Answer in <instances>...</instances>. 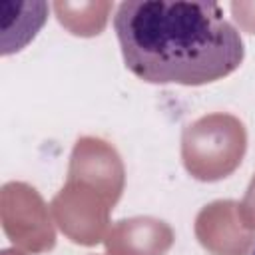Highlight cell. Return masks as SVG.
<instances>
[{
	"label": "cell",
	"instance_id": "obj_1",
	"mask_svg": "<svg viewBox=\"0 0 255 255\" xmlns=\"http://www.w3.org/2000/svg\"><path fill=\"white\" fill-rule=\"evenodd\" d=\"M114 30L126 68L147 84H211L245 58L239 30L215 2H122Z\"/></svg>",
	"mask_w": 255,
	"mask_h": 255
},
{
	"label": "cell",
	"instance_id": "obj_2",
	"mask_svg": "<svg viewBox=\"0 0 255 255\" xmlns=\"http://www.w3.org/2000/svg\"><path fill=\"white\" fill-rule=\"evenodd\" d=\"M253 255H255V251H253Z\"/></svg>",
	"mask_w": 255,
	"mask_h": 255
}]
</instances>
